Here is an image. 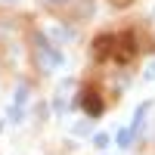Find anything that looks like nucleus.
Segmentation results:
<instances>
[{
	"label": "nucleus",
	"instance_id": "1",
	"mask_svg": "<svg viewBox=\"0 0 155 155\" xmlns=\"http://www.w3.org/2000/svg\"><path fill=\"white\" fill-rule=\"evenodd\" d=\"M34 50H37V65H41L44 74H53V71H59L62 65H65V56H62V50L53 47V44H47L44 37H37Z\"/></svg>",
	"mask_w": 155,
	"mask_h": 155
},
{
	"label": "nucleus",
	"instance_id": "2",
	"mask_svg": "<svg viewBox=\"0 0 155 155\" xmlns=\"http://www.w3.org/2000/svg\"><path fill=\"white\" fill-rule=\"evenodd\" d=\"M149 109H152V99H143V102H140V109L134 112V121L127 124V127H130V134H134V137L140 134V127H143V121H146V115H149Z\"/></svg>",
	"mask_w": 155,
	"mask_h": 155
},
{
	"label": "nucleus",
	"instance_id": "3",
	"mask_svg": "<svg viewBox=\"0 0 155 155\" xmlns=\"http://www.w3.org/2000/svg\"><path fill=\"white\" fill-rule=\"evenodd\" d=\"M71 134L74 137H90V134H93V121H78L71 127Z\"/></svg>",
	"mask_w": 155,
	"mask_h": 155
},
{
	"label": "nucleus",
	"instance_id": "4",
	"mask_svg": "<svg viewBox=\"0 0 155 155\" xmlns=\"http://www.w3.org/2000/svg\"><path fill=\"white\" fill-rule=\"evenodd\" d=\"M130 140H134L130 127H121V130H118V137H115V143H118L121 149H127V146H130Z\"/></svg>",
	"mask_w": 155,
	"mask_h": 155
},
{
	"label": "nucleus",
	"instance_id": "5",
	"mask_svg": "<svg viewBox=\"0 0 155 155\" xmlns=\"http://www.w3.org/2000/svg\"><path fill=\"white\" fill-rule=\"evenodd\" d=\"M9 121L12 124H22L25 121V106H9Z\"/></svg>",
	"mask_w": 155,
	"mask_h": 155
},
{
	"label": "nucleus",
	"instance_id": "6",
	"mask_svg": "<svg viewBox=\"0 0 155 155\" xmlns=\"http://www.w3.org/2000/svg\"><path fill=\"white\" fill-rule=\"evenodd\" d=\"M93 143H96V149H109L112 137H109V134H93Z\"/></svg>",
	"mask_w": 155,
	"mask_h": 155
},
{
	"label": "nucleus",
	"instance_id": "7",
	"mask_svg": "<svg viewBox=\"0 0 155 155\" xmlns=\"http://www.w3.org/2000/svg\"><path fill=\"white\" fill-rule=\"evenodd\" d=\"M152 74H155V68H152V71H149V78H152Z\"/></svg>",
	"mask_w": 155,
	"mask_h": 155
},
{
	"label": "nucleus",
	"instance_id": "8",
	"mask_svg": "<svg viewBox=\"0 0 155 155\" xmlns=\"http://www.w3.org/2000/svg\"><path fill=\"white\" fill-rule=\"evenodd\" d=\"M0 130H3V121H0Z\"/></svg>",
	"mask_w": 155,
	"mask_h": 155
}]
</instances>
